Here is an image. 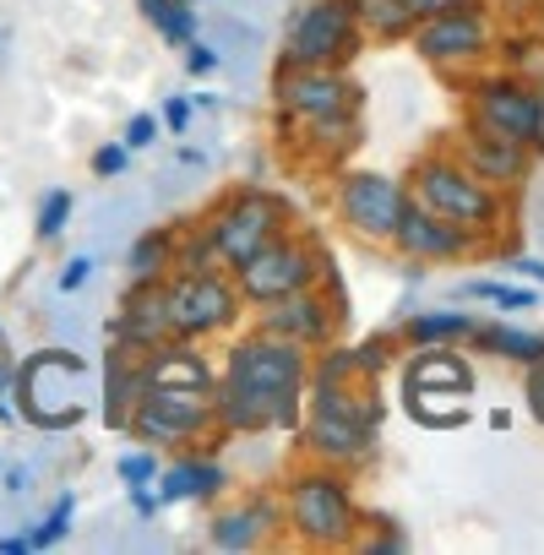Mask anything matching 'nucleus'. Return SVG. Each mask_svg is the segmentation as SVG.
Returning a JSON list of instances; mask_svg holds the SVG:
<instances>
[{
  "instance_id": "nucleus-20",
  "label": "nucleus",
  "mask_w": 544,
  "mask_h": 555,
  "mask_svg": "<svg viewBox=\"0 0 544 555\" xmlns=\"http://www.w3.org/2000/svg\"><path fill=\"white\" fill-rule=\"evenodd\" d=\"M120 344H131V349H158V338L169 333V311H164V295H137L131 306H126V317L109 327Z\"/></svg>"
},
{
  "instance_id": "nucleus-17",
  "label": "nucleus",
  "mask_w": 544,
  "mask_h": 555,
  "mask_svg": "<svg viewBox=\"0 0 544 555\" xmlns=\"http://www.w3.org/2000/svg\"><path fill=\"white\" fill-rule=\"evenodd\" d=\"M267 333H272V338H289V344H322V338L333 333V322H327V311H322L316 295L295 289V295H284V300L267 306Z\"/></svg>"
},
{
  "instance_id": "nucleus-21",
  "label": "nucleus",
  "mask_w": 544,
  "mask_h": 555,
  "mask_svg": "<svg viewBox=\"0 0 544 555\" xmlns=\"http://www.w3.org/2000/svg\"><path fill=\"white\" fill-rule=\"evenodd\" d=\"M223 485V468L218 463H174L169 479H164V495L169 501H185V495H212Z\"/></svg>"
},
{
  "instance_id": "nucleus-7",
  "label": "nucleus",
  "mask_w": 544,
  "mask_h": 555,
  "mask_svg": "<svg viewBox=\"0 0 544 555\" xmlns=\"http://www.w3.org/2000/svg\"><path fill=\"white\" fill-rule=\"evenodd\" d=\"M279 99L289 115L311 120L316 131H344L354 120V104H360L354 82L338 77L333 66H289V77L279 82Z\"/></svg>"
},
{
  "instance_id": "nucleus-14",
  "label": "nucleus",
  "mask_w": 544,
  "mask_h": 555,
  "mask_svg": "<svg viewBox=\"0 0 544 555\" xmlns=\"http://www.w3.org/2000/svg\"><path fill=\"white\" fill-rule=\"evenodd\" d=\"M414 44L430 61H468V55L484 50V17L474 7H452V12L419 17L414 23Z\"/></svg>"
},
{
  "instance_id": "nucleus-4",
  "label": "nucleus",
  "mask_w": 544,
  "mask_h": 555,
  "mask_svg": "<svg viewBox=\"0 0 544 555\" xmlns=\"http://www.w3.org/2000/svg\"><path fill=\"white\" fill-rule=\"evenodd\" d=\"M164 311H169V333L207 338V333H218V327L234 322L239 295L223 284L212 267H191L185 278H174V284L164 289Z\"/></svg>"
},
{
  "instance_id": "nucleus-36",
  "label": "nucleus",
  "mask_w": 544,
  "mask_h": 555,
  "mask_svg": "<svg viewBox=\"0 0 544 555\" xmlns=\"http://www.w3.org/2000/svg\"><path fill=\"white\" fill-rule=\"evenodd\" d=\"M88 272H93V261H88V256H77V261L61 272V289H82V284H88Z\"/></svg>"
},
{
  "instance_id": "nucleus-25",
  "label": "nucleus",
  "mask_w": 544,
  "mask_h": 555,
  "mask_svg": "<svg viewBox=\"0 0 544 555\" xmlns=\"http://www.w3.org/2000/svg\"><path fill=\"white\" fill-rule=\"evenodd\" d=\"M267 506H256V512H229V517H218L212 522V544L218 550H245L250 539H256V517H261Z\"/></svg>"
},
{
  "instance_id": "nucleus-15",
  "label": "nucleus",
  "mask_w": 544,
  "mask_h": 555,
  "mask_svg": "<svg viewBox=\"0 0 544 555\" xmlns=\"http://www.w3.org/2000/svg\"><path fill=\"white\" fill-rule=\"evenodd\" d=\"M392 240H398V250H403V256H414V261L463 256V250L474 245V234H468V229H457V223H446V218H436L430 207H414V202L403 207V218H398Z\"/></svg>"
},
{
  "instance_id": "nucleus-33",
  "label": "nucleus",
  "mask_w": 544,
  "mask_h": 555,
  "mask_svg": "<svg viewBox=\"0 0 544 555\" xmlns=\"http://www.w3.org/2000/svg\"><path fill=\"white\" fill-rule=\"evenodd\" d=\"M528 409L544 420V360H533V371H528Z\"/></svg>"
},
{
  "instance_id": "nucleus-26",
  "label": "nucleus",
  "mask_w": 544,
  "mask_h": 555,
  "mask_svg": "<svg viewBox=\"0 0 544 555\" xmlns=\"http://www.w3.org/2000/svg\"><path fill=\"white\" fill-rule=\"evenodd\" d=\"M484 344L495 349V354H506V360H544V338H533V333H511V327H490L484 333Z\"/></svg>"
},
{
  "instance_id": "nucleus-31",
  "label": "nucleus",
  "mask_w": 544,
  "mask_h": 555,
  "mask_svg": "<svg viewBox=\"0 0 544 555\" xmlns=\"http://www.w3.org/2000/svg\"><path fill=\"white\" fill-rule=\"evenodd\" d=\"M120 479L137 490V485H147V479H158V468H153V452H131V457H120Z\"/></svg>"
},
{
  "instance_id": "nucleus-37",
  "label": "nucleus",
  "mask_w": 544,
  "mask_h": 555,
  "mask_svg": "<svg viewBox=\"0 0 544 555\" xmlns=\"http://www.w3.org/2000/svg\"><path fill=\"white\" fill-rule=\"evenodd\" d=\"M164 120H169V131H185V126H191V104H185V99H174V104L164 109Z\"/></svg>"
},
{
  "instance_id": "nucleus-38",
  "label": "nucleus",
  "mask_w": 544,
  "mask_h": 555,
  "mask_svg": "<svg viewBox=\"0 0 544 555\" xmlns=\"http://www.w3.org/2000/svg\"><path fill=\"white\" fill-rule=\"evenodd\" d=\"M185 66H191V72H212V50H196V44H191V50H185Z\"/></svg>"
},
{
  "instance_id": "nucleus-16",
  "label": "nucleus",
  "mask_w": 544,
  "mask_h": 555,
  "mask_svg": "<svg viewBox=\"0 0 544 555\" xmlns=\"http://www.w3.org/2000/svg\"><path fill=\"white\" fill-rule=\"evenodd\" d=\"M142 392H196V398H212V371L202 365V354H191V349H164V344H158V354L147 349Z\"/></svg>"
},
{
  "instance_id": "nucleus-2",
  "label": "nucleus",
  "mask_w": 544,
  "mask_h": 555,
  "mask_svg": "<svg viewBox=\"0 0 544 555\" xmlns=\"http://www.w3.org/2000/svg\"><path fill=\"white\" fill-rule=\"evenodd\" d=\"M376 420H381L376 403L354 398L344 382H322L306 414V436L322 457H360L376 441Z\"/></svg>"
},
{
  "instance_id": "nucleus-27",
  "label": "nucleus",
  "mask_w": 544,
  "mask_h": 555,
  "mask_svg": "<svg viewBox=\"0 0 544 555\" xmlns=\"http://www.w3.org/2000/svg\"><path fill=\"white\" fill-rule=\"evenodd\" d=\"M72 512H77V501H72V495H61V501H55V512H50V517H44V522H39L34 533H28V544H34V550L55 544V539H61V533L72 528Z\"/></svg>"
},
{
  "instance_id": "nucleus-28",
  "label": "nucleus",
  "mask_w": 544,
  "mask_h": 555,
  "mask_svg": "<svg viewBox=\"0 0 544 555\" xmlns=\"http://www.w3.org/2000/svg\"><path fill=\"white\" fill-rule=\"evenodd\" d=\"M164 261H169V234H142V240H137V250H131V267H137V278L158 272Z\"/></svg>"
},
{
  "instance_id": "nucleus-34",
  "label": "nucleus",
  "mask_w": 544,
  "mask_h": 555,
  "mask_svg": "<svg viewBox=\"0 0 544 555\" xmlns=\"http://www.w3.org/2000/svg\"><path fill=\"white\" fill-rule=\"evenodd\" d=\"M93 169H99V175H120V169H126V147H99V153H93Z\"/></svg>"
},
{
  "instance_id": "nucleus-11",
  "label": "nucleus",
  "mask_w": 544,
  "mask_h": 555,
  "mask_svg": "<svg viewBox=\"0 0 544 555\" xmlns=\"http://www.w3.org/2000/svg\"><path fill=\"white\" fill-rule=\"evenodd\" d=\"M474 126L495 131L517 147H539L544 142V99L517 82H484L474 99Z\"/></svg>"
},
{
  "instance_id": "nucleus-24",
  "label": "nucleus",
  "mask_w": 544,
  "mask_h": 555,
  "mask_svg": "<svg viewBox=\"0 0 544 555\" xmlns=\"http://www.w3.org/2000/svg\"><path fill=\"white\" fill-rule=\"evenodd\" d=\"M463 333H474V322H468L463 311H446V317H414V322H409V338H414V344H446V338H463Z\"/></svg>"
},
{
  "instance_id": "nucleus-6",
  "label": "nucleus",
  "mask_w": 544,
  "mask_h": 555,
  "mask_svg": "<svg viewBox=\"0 0 544 555\" xmlns=\"http://www.w3.org/2000/svg\"><path fill=\"white\" fill-rule=\"evenodd\" d=\"M82 376V360L77 354H61V349H44L23 365V414L39 425V430H66L82 420V403L66 392L72 382Z\"/></svg>"
},
{
  "instance_id": "nucleus-12",
  "label": "nucleus",
  "mask_w": 544,
  "mask_h": 555,
  "mask_svg": "<svg viewBox=\"0 0 544 555\" xmlns=\"http://www.w3.org/2000/svg\"><path fill=\"white\" fill-rule=\"evenodd\" d=\"M212 414V398L196 392H137L126 430H137L142 441H185L191 430H202Z\"/></svg>"
},
{
  "instance_id": "nucleus-23",
  "label": "nucleus",
  "mask_w": 544,
  "mask_h": 555,
  "mask_svg": "<svg viewBox=\"0 0 544 555\" xmlns=\"http://www.w3.org/2000/svg\"><path fill=\"white\" fill-rule=\"evenodd\" d=\"M142 17H147L169 44H191V39H196V17L180 7V0H142Z\"/></svg>"
},
{
  "instance_id": "nucleus-29",
  "label": "nucleus",
  "mask_w": 544,
  "mask_h": 555,
  "mask_svg": "<svg viewBox=\"0 0 544 555\" xmlns=\"http://www.w3.org/2000/svg\"><path fill=\"white\" fill-rule=\"evenodd\" d=\"M66 218H72V191H50L44 196V207H39V234L50 240V234H61L66 229Z\"/></svg>"
},
{
  "instance_id": "nucleus-35",
  "label": "nucleus",
  "mask_w": 544,
  "mask_h": 555,
  "mask_svg": "<svg viewBox=\"0 0 544 555\" xmlns=\"http://www.w3.org/2000/svg\"><path fill=\"white\" fill-rule=\"evenodd\" d=\"M414 17H436V12H452V7H468V0H403Z\"/></svg>"
},
{
  "instance_id": "nucleus-3",
  "label": "nucleus",
  "mask_w": 544,
  "mask_h": 555,
  "mask_svg": "<svg viewBox=\"0 0 544 555\" xmlns=\"http://www.w3.org/2000/svg\"><path fill=\"white\" fill-rule=\"evenodd\" d=\"M360 50V12L354 0H311V7L289 23L284 61L289 66H333Z\"/></svg>"
},
{
  "instance_id": "nucleus-13",
  "label": "nucleus",
  "mask_w": 544,
  "mask_h": 555,
  "mask_svg": "<svg viewBox=\"0 0 544 555\" xmlns=\"http://www.w3.org/2000/svg\"><path fill=\"white\" fill-rule=\"evenodd\" d=\"M403 207H409V196H403V185L387 180V175L360 169V175L344 180V218H349L360 234H371V240H392Z\"/></svg>"
},
{
  "instance_id": "nucleus-9",
  "label": "nucleus",
  "mask_w": 544,
  "mask_h": 555,
  "mask_svg": "<svg viewBox=\"0 0 544 555\" xmlns=\"http://www.w3.org/2000/svg\"><path fill=\"white\" fill-rule=\"evenodd\" d=\"M289 522L300 539L311 544H344L354 533V506H349V490L327 474H306L295 479L289 490Z\"/></svg>"
},
{
  "instance_id": "nucleus-19",
  "label": "nucleus",
  "mask_w": 544,
  "mask_h": 555,
  "mask_svg": "<svg viewBox=\"0 0 544 555\" xmlns=\"http://www.w3.org/2000/svg\"><path fill=\"white\" fill-rule=\"evenodd\" d=\"M468 169L484 175V180H517V175L528 169V153H522L517 142H506V137L474 126V131H468Z\"/></svg>"
},
{
  "instance_id": "nucleus-30",
  "label": "nucleus",
  "mask_w": 544,
  "mask_h": 555,
  "mask_svg": "<svg viewBox=\"0 0 544 555\" xmlns=\"http://www.w3.org/2000/svg\"><path fill=\"white\" fill-rule=\"evenodd\" d=\"M468 295L495 300L501 311H528V306H533V295H528V289H511V284H468Z\"/></svg>"
},
{
  "instance_id": "nucleus-10",
  "label": "nucleus",
  "mask_w": 544,
  "mask_h": 555,
  "mask_svg": "<svg viewBox=\"0 0 544 555\" xmlns=\"http://www.w3.org/2000/svg\"><path fill=\"white\" fill-rule=\"evenodd\" d=\"M234 272H239V295H245V300L272 306V300L306 289L311 272H316V261H311V250L295 245V240H267V245H261L250 261H239Z\"/></svg>"
},
{
  "instance_id": "nucleus-8",
  "label": "nucleus",
  "mask_w": 544,
  "mask_h": 555,
  "mask_svg": "<svg viewBox=\"0 0 544 555\" xmlns=\"http://www.w3.org/2000/svg\"><path fill=\"white\" fill-rule=\"evenodd\" d=\"M419 202L457 229H490L495 223V196L474 180V169H457V164H441V158L419 164Z\"/></svg>"
},
{
  "instance_id": "nucleus-18",
  "label": "nucleus",
  "mask_w": 544,
  "mask_h": 555,
  "mask_svg": "<svg viewBox=\"0 0 544 555\" xmlns=\"http://www.w3.org/2000/svg\"><path fill=\"white\" fill-rule=\"evenodd\" d=\"M409 392H452V398H468L474 392V371L446 354V349H425L414 365H409Z\"/></svg>"
},
{
  "instance_id": "nucleus-5",
  "label": "nucleus",
  "mask_w": 544,
  "mask_h": 555,
  "mask_svg": "<svg viewBox=\"0 0 544 555\" xmlns=\"http://www.w3.org/2000/svg\"><path fill=\"white\" fill-rule=\"evenodd\" d=\"M279 229H284V202L267 196V191H245V196H234V202L212 218L207 245H212L218 261L239 267V261H250L267 240H279Z\"/></svg>"
},
{
  "instance_id": "nucleus-40",
  "label": "nucleus",
  "mask_w": 544,
  "mask_h": 555,
  "mask_svg": "<svg viewBox=\"0 0 544 555\" xmlns=\"http://www.w3.org/2000/svg\"><path fill=\"white\" fill-rule=\"evenodd\" d=\"M522 272H533V278H544V261H522Z\"/></svg>"
},
{
  "instance_id": "nucleus-41",
  "label": "nucleus",
  "mask_w": 544,
  "mask_h": 555,
  "mask_svg": "<svg viewBox=\"0 0 544 555\" xmlns=\"http://www.w3.org/2000/svg\"><path fill=\"white\" fill-rule=\"evenodd\" d=\"M0 392H7V365H0Z\"/></svg>"
},
{
  "instance_id": "nucleus-22",
  "label": "nucleus",
  "mask_w": 544,
  "mask_h": 555,
  "mask_svg": "<svg viewBox=\"0 0 544 555\" xmlns=\"http://www.w3.org/2000/svg\"><path fill=\"white\" fill-rule=\"evenodd\" d=\"M354 12H360V23H371V34H381V39L414 34V23H419L403 0H354Z\"/></svg>"
},
{
  "instance_id": "nucleus-39",
  "label": "nucleus",
  "mask_w": 544,
  "mask_h": 555,
  "mask_svg": "<svg viewBox=\"0 0 544 555\" xmlns=\"http://www.w3.org/2000/svg\"><path fill=\"white\" fill-rule=\"evenodd\" d=\"M28 550H34L28 533H23V539H17V533H12V539H0V555H28Z\"/></svg>"
},
{
  "instance_id": "nucleus-32",
  "label": "nucleus",
  "mask_w": 544,
  "mask_h": 555,
  "mask_svg": "<svg viewBox=\"0 0 544 555\" xmlns=\"http://www.w3.org/2000/svg\"><path fill=\"white\" fill-rule=\"evenodd\" d=\"M153 137H158V120H153V115H137L131 131H126V147H147Z\"/></svg>"
},
{
  "instance_id": "nucleus-1",
  "label": "nucleus",
  "mask_w": 544,
  "mask_h": 555,
  "mask_svg": "<svg viewBox=\"0 0 544 555\" xmlns=\"http://www.w3.org/2000/svg\"><path fill=\"white\" fill-rule=\"evenodd\" d=\"M300 392H306V354L289 338H245L229 354L223 387H212V409L234 430H272L300 425Z\"/></svg>"
}]
</instances>
